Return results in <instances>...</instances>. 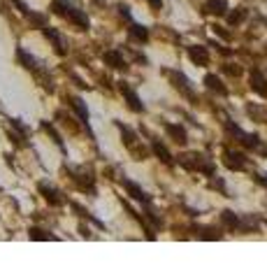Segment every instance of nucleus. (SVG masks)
I'll list each match as a JSON object with an SVG mask.
<instances>
[{"instance_id": "nucleus-1", "label": "nucleus", "mask_w": 267, "mask_h": 279, "mask_svg": "<svg viewBox=\"0 0 267 279\" xmlns=\"http://www.w3.org/2000/svg\"><path fill=\"white\" fill-rule=\"evenodd\" d=\"M51 10L56 12V14H61V16H65L68 21H72L75 26H79L81 31H86L88 28V16L84 14L81 10H77V7H72V5H68L65 0H54V5H51Z\"/></svg>"}, {"instance_id": "nucleus-2", "label": "nucleus", "mask_w": 267, "mask_h": 279, "mask_svg": "<svg viewBox=\"0 0 267 279\" xmlns=\"http://www.w3.org/2000/svg\"><path fill=\"white\" fill-rule=\"evenodd\" d=\"M182 165L188 167V170H200L205 175H214L212 163H205V158L200 154H191V156H182Z\"/></svg>"}, {"instance_id": "nucleus-3", "label": "nucleus", "mask_w": 267, "mask_h": 279, "mask_svg": "<svg viewBox=\"0 0 267 279\" xmlns=\"http://www.w3.org/2000/svg\"><path fill=\"white\" fill-rule=\"evenodd\" d=\"M167 77L172 79V84H174V89H179V91L184 93L186 98H191V100H195V93H193V89H191V84H188V79L182 75V72H174V70H167L165 72Z\"/></svg>"}, {"instance_id": "nucleus-4", "label": "nucleus", "mask_w": 267, "mask_h": 279, "mask_svg": "<svg viewBox=\"0 0 267 279\" xmlns=\"http://www.w3.org/2000/svg\"><path fill=\"white\" fill-rule=\"evenodd\" d=\"M37 188H40V193H42V196H44V200H47V203H49V205H54V207H58V205H63V203H65L61 193L56 191L54 186H49V184L40 182V184H37Z\"/></svg>"}, {"instance_id": "nucleus-5", "label": "nucleus", "mask_w": 267, "mask_h": 279, "mask_svg": "<svg viewBox=\"0 0 267 279\" xmlns=\"http://www.w3.org/2000/svg\"><path fill=\"white\" fill-rule=\"evenodd\" d=\"M42 33H44V37H47V40H51V42H54V49H56V54H58V56H63V54H65V42H63L61 33L56 31V28H49V26H44V28H42Z\"/></svg>"}, {"instance_id": "nucleus-6", "label": "nucleus", "mask_w": 267, "mask_h": 279, "mask_svg": "<svg viewBox=\"0 0 267 279\" xmlns=\"http://www.w3.org/2000/svg\"><path fill=\"white\" fill-rule=\"evenodd\" d=\"M251 89L258 93V96L267 98V79L260 70H253L251 72Z\"/></svg>"}, {"instance_id": "nucleus-7", "label": "nucleus", "mask_w": 267, "mask_h": 279, "mask_svg": "<svg viewBox=\"0 0 267 279\" xmlns=\"http://www.w3.org/2000/svg\"><path fill=\"white\" fill-rule=\"evenodd\" d=\"M223 158H226V165L230 167V170H244V165H247L242 154H235V152H230V149L223 152Z\"/></svg>"}, {"instance_id": "nucleus-8", "label": "nucleus", "mask_w": 267, "mask_h": 279, "mask_svg": "<svg viewBox=\"0 0 267 279\" xmlns=\"http://www.w3.org/2000/svg\"><path fill=\"white\" fill-rule=\"evenodd\" d=\"M102 61L107 63L109 68H116V70H126V61H123V56L119 54V51H105L102 54Z\"/></svg>"}, {"instance_id": "nucleus-9", "label": "nucleus", "mask_w": 267, "mask_h": 279, "mask_svg": "<svg viewBox=\"0 0 267 279\" xmlns=\"http://www.w3.org/2000/svg\"><path fill=\"white\" fill-rule=\"evenodd\" d=\"M121 93L126 96V100H128V105H130V110H135V112H144V105L140 102V98H137V93L132 91L128 84H123L121 81Z\"/></svg>"}, {"instance_id": "nucleus-10", "label": "nucleus", "mask_w": 267, "mask_h": 279, "mask_svg": "<svg viewBox=\"0 0 267 279\" xmlns=\"http://www.w3.org/2000/svg\"><path fill=\"white\" fill-rule=\"evenodd\" d=\"M188 56L195 66H207L209 63V54H207L205 47H188Z\"/></svg>"}, {"instance_id": "nucleus-11", "label": "nucleus", "mask_w": 267, "mask_h": 279, "mask_svg": "<svg viewBox=\"0 0 267 279\" xmlns=\"http://www.w3.org/2000/svg\"><path fill=\"white\" fill-rule=\"evenodd\" d=\"M123 186H126V191L130 193L135 200H140V203H149V196H146V193L142 191V188L137 186L135 182H130V179H123Z\"/></svg>"}, {"instance_id": "nucleus-12", "label": "nucleus", "mask_w": 267, "mask_h": 279, "mask_svg": "<svg viewBox=\"0 0 267 279\" xmlns=\"http://www.w3.org/2000/svg\"><path fill=\"white\" fill-rule=\"evenodd\" d=\"M205 12L221 16V14H226V12H228V3H226V0H207V3H205Z\"/></svg>"}, {"instance_id": "nucleus-13", "label": "nucleus", "mask_w": 267, "mask_h": 279, "mask_svg": "<svg viewBox=\"0 0 267 279\" xmlns=\"http://www.w3.org/2000/svg\"><path fill=\"white\" fill-rule=\"evenodd\" d=\"M165 131H167V135H170L176 144H186V142H188V140H186V131H184L182 126H174V123H167V126H165Z\"/></svg>"}, {"instance_id": "nucleus-14", "label": "nucleus", "mask_w": 267, "mask_h": 279, "mask_svg": "<svg viewBox=\"0 0 267 279\" xmlns=\"http://www.w3.org/2000/svg\"><path fill=\"white\" fill-rule=\"evenodd\" d=\"M16 58H19L21 63H24V68H28V70H37V61L35 58H33L31 54H28V51H24L19 47V49H16Z\"/></svg>"}, {"instance_id": "nucleus-15", "label": "nucleus", "mask_w": 267, "mask_h": 279, "mask_svg": "<svg viewBox=\"0 0 267 279\" xmlns=\"http://www.w3.org/2000/svg\"><path fill=\"white\" fill-rule=\"evenodd\" d=\"M70 105L72 107H75V112H77V114H79V119H81V121H88V110H86V105H84V100H81V98H77V96H72L70 98Z\"/></svg>"}, {"instance_id": "nucleus-16", "label": "nucleus", "mask_w": 267, "mask_h": 279, "mask_svg": "<svg viewBox=\"0 0 267 279\" xmlns=\"http://www.w3.org/2000/svg\"><path fill=\"white\" fill-rule=\"evenodd\" d=\"M205 84H207V89H212V91H216V93H221V96H226V87L221 84V79H218L216 75H207L205 77Z\"/></svg>"}, {"instance_id": "nucleus-17", "label": "nucleus", "mask_w": 267, "mask_h": 279, "mask_svg": "<svg viewBox=\"0 0 267 279\" xmlns=\"http://www.w3.org/2000/svg\"><path fill=\"white\" fill-rule=\"evenodd\" d=\"M151 149H153V154H156V156L161 158L163 163H165V165H172V154L167 152V149L163 147L161 142H153V144H151Z\"/></svg>"}, {"instance_id": "nucleus-18", "label": "nucleus", "mask_w": 267, "mask_h": 279, "mask_svg": "<svg viewBox=\"0 0 267 279\" xmlns=\"http://www.w3.org/2000/svg\"><path fill=\"white\" fill-rule=\"evenodd\" d=\"M130 37H132V40H137V42H146V40H149V31H146L144 26L132 24L130 26Z\"/></svg>"}, {"instance_id": "nucleus-19", "label": "nucleus", "mask_w": 267, "mask_h": 279, "mask_svg": "<svg viewBox=\"0 0 267 279\" xmlns=\"http://www.w3.org/2000/svg\"><path fill=\"white\" fill-rule=\"evenodd\" d=\"M244 19H247V10H244V7H237L235 12H230V14H228V24H230V26L242 24Z\"/></svg>"}, {"instance_id": "nucleus-20", "label": "nucleus", "mask_w": 267, "mask_h": 279, "mask_svg": "<svg viewBox=\"0 0 267 279\" xmlns=\"http://www.w3.org/2000/svg\"><path fill=\"white\" fill-rule=\"evenodd\" d=\"M28 238H31V240H56L54 235H49L47 230H42V228H31V230H28Z\"/></svg>"}, {"instance_id": "nucleus-21", "label": "nucleus", "mask_w": 267, "mask_h": 279, "mask_svg": "<svg viewBox=\"0 0 267 279\" xmlns=\"http://www.w3.org/2000/svg\"><path fill=\"white\" fill-rule=\"evenodd\" d=\"M221 219L226 221V226H230V228L237 226V217H235V212H230V209H226V212L221 214Z\"/></svg>"}, {"instance_id": "nucleus-22", "label": "nucleus", "mask_w": 267, "mask_h": 279, "mask_svg": "<svg viewBox=\"0 0 267 279\" xmlns=\"http://www.w3.org/2000/svg\"><path fill=\"white\" fill-rule=\"evenodd\" d=\"M42 131H47V133H49L51 137H54V142H56V144H61V147H63V140H61V137H58V133H56L54 128H51V126H49V123H47V121L42 123Z\"/></svg>"}, {"instance_id": "nucleus-23", "label": "nucleus", "mask_w": 267, "mask_h": 279, "mask_svg": "<svg viewBox=\"0 0 267 279\" xmlns=\"http://www.w3.org/2000/svg\"><path fill=\"white\" fill-rule=\"evenodd\" d=\"M226 72H228V75H242V70H239V68H232V66H226Z\"/></svg>"}, {"instance_id": "nucleus-24", "label": "nucleus", "mask_w": 267, "mask_h": 279, "mask_svg": "<svg viewBox=\"0 0 267 279\" xmlns=\"http://www.w3.org/2000/svg\"><path fill=\"white\" fill-rule=\"evenodd\" d=\"M202 238H205V240H216V238H221V235H218V233H214V230H207V233L202 235Z\"/></svg>"}, {"instance_id": "nucleus-25", "label": "nucleus", "mask_w": 267, "mask_h": 279, "mask_svg": "<svg viewBox=\"0 0 267 279\" xmlns=\"http://www.w3.org/2000/svg\"><path fill=\"white\" fill-rule=\"evenodd\" d=\"M146 3H149L153 10H161V7H163V0H146Z\"/></svg>"}, {"instance_id": "nucleus-26", "label": "nucleus", "mask_w": 267, "mask_h": 279, "mask_svg": "<svg viewBox=\"0 0 267 279\" xmlns=\"http://www.w3.org/2000/svg\"><path fill=\"white\" fill-rule=\"evenodd\" d=\"M214 31H216V33H218V35H221V37H223V40H230V35H228V33H226V31H221V26H216V28H214Z\"/></svg>"}, {"instance_id": "nucleus-27", "label": "nucleus", "mask_w": 267, "mask_h": 279, "mask_svg": "<svg viewBox=\"0 0 267 279\" xmlns=\"http://www.w3.org/2000/svg\"><path fill=\"white\" fill-rule=\"evenodd\" d=\"M265 154H267V152H265Z\"/></svg>"}]
</instances>
